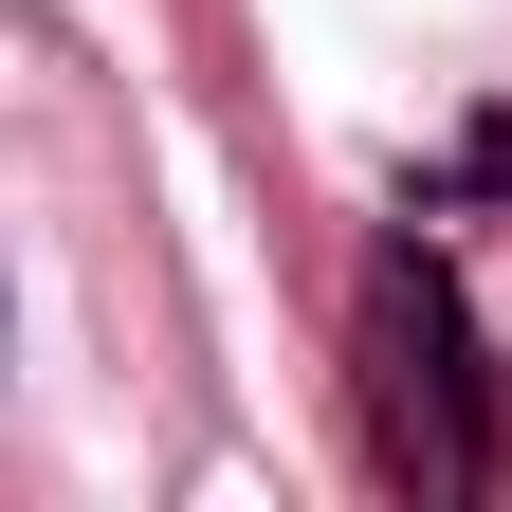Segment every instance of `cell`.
Masks as SVG:
<instances>
[{"mask_svg": "<svg viewBox=\"0 0 512 512\" xmlns=\"http://www.w3.org/2000/svg\"><path fill=\"white\" fill-rule=\"evenodd\" d=\"M366 330H384V458H403L421 494H494V384H476V311L439 256H384V293H366Z\"/></svg>", "mask_w": 512, "mask_h": 512, "instance_id": "cell-1", "label": "cell"}, {"mask_svg": "<svg viewBox=\"0 0 512 512\" xmlns=\"http://www.w3.org/2000/svg\"><path fill=\"white\" fill-rule=\"evenodd\" d=\"M458 183H476V202H512V110H476V128H458V165H439V183H403V202L439 220V202H458Z\"/></svg>", "mask_w": 512, "mask_h": 512, "instance_id": "cell-2", "label": "cell"}]
</instances>
